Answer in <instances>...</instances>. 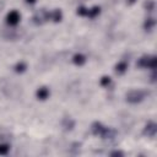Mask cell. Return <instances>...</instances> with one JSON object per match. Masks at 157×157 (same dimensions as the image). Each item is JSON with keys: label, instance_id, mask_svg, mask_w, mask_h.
I'll use <instances>...</instances> for the list:
<instances>
[{"label": "cell", "instance_id": "9", "mask_svg": "<svg viewBox=\"0 0 157 157\" xmlns=\"http://www.w3.org/2000/svg\"><path fill=\"white\" fill-rule=\"evenodd\" d=\"M72 63L75 65H77V66H82L86 63V56L83 54H81V53H76L72 56Z\"/></svg>", "mask_w": 157, "mask_h": 157}, {"label": "cell", "instance_id": "4", "mask_svg": "<svg viewBox=\"0 0 157 157\" xmlns=\"http://www.w3.org/2000/svg\"><path fill=\"white\" fill-rule=\"evenodd\" d=\"M32 20H33V22H34L36 25H42V23H44L45 21L49 20V12H48L47 10H44V9H40V10H38V11L33 15Z\"/></svg>", "mask_w": 157, "mask_h": 157}, {"label": "cell", "instance_id": "8", "mask_svg": "<svg viewBox=\"0 0 157 157\" xmlns=\"http://www.w3.org/2000/svg\"><path fill=\"white\" fill-rule=\"evenodd\" d=\"M49 20H53L54 22H60L63 20V12L60 9H55L52 12H49Z\"/></svg>", "mask_w": 157, "mask_h": 157}, {"label": "cell", "instance_id": "10", "mask_svg": "<svg viewBox=\"0 0 157 157\" xmlns=\"http://www.w3.org/2000/svg\"><path fill=\"white\" fill-rule=\"evenodd\" d=\"M126 70H128V63H126L125 60H121V61H119V63L115 65V72L119 74V75L125 74Z\"/></svg>", "mask_w": 157, "mask_h": 157}, {"label": "cell", "instance_id": "14", "mask_svg": "<svg viewBox=\"0 0 157 157\" xmlns=\"http://www.w3.org/2000/svg\"><path fill=\"white\" fill-rule=\"evenodd\" d=\"M155 25H156V21H155L152 17H150V18H147V20L145 21V23H144V28H145L146 31H151V29L155 27Z\"/></svg>", "mask_w": 157, "mask_h": 157}, {"label": "cell", "instance_id": "2", "mask_svg": "<svg viewBox=\"0 0 157 157\" xmlns=\"http://www.w3.org/2000/svg\"><path fill=\"white\" fill-rule=\"evenodd\" d=\"M137 66L144 69H156V56L153 55H144L137 60Z\"/></svg>", "mask_w": 157, "mask_h": 157}, {"label": "cell", "instance_id": "16", "mask_svg": "<svg viewBox=\"0 0 157 157\" xmlns=\"http://www.w3.org/2000/svg\"><path fill=\"white\" fill-rule=\"evenodd\" d=\"M10 151V146L7 144H0V155H7Z\"/></svg>", "mask_w": 157, "mask_h": 157}, {"label": "cell", "instance_id": "18", "mask_svg": "<svg viewBox=\"0 0 157 157\" xmlns=\"http://www.w3.org/2000/svg\"><path fill=\"white\" fill-rule=\"evenodd\" d=\"M87 10H88V9H86V7H83V6H80V7H77V15H80V16H86V15H87Z\"/></svg>", "mask_w": 157, "mask_h": 157}, {"label": "cell", "instance_id": "3", "mask_svg": "<svg viewBox=\"0 0 157 157\" xmlns=\"http://www.w3.org/2000/svg\"><path fill=\"white\" fill-rule=\"evenodd\" d=\"M145 92L141 91V90H131L126 93V102L129 103H132V104H136V103H140L144 98H145Z\"/></svg>", "mask_w": 157, "mask_h": 157}, {"label": "cell", "instance_id": "15", "mask_svg": "<svg viewBox=\"0 0 157 157\" xmlns=\"http://www.w3.org/2000/svg\"><path fill=\"white\" fill-rule=\"evenodd\" d=\"M110 83H112V78L109 76H102L99 80V85L103 87H108Z\"/></svg>", "mask_w": 157, "mask_h": 157}, {"label": "cell", "instance_id": "1", "mask_svg": "<svg viewBox=\"0 0 157 157\" xmlns=\"http://www.w3.org/2000/svg\"><path fill=\"white\" fill-rule=\"evenodd\" d=\"M91 130H92V134L96 135V136H101L102 139H110L114 136V131L107 126H104L102 123L99 121H94L92 125H91Z\"/></svg>", "mask_w": 157, "mask_h": 157}, {"label": "cell", "instance_id": "21", "mask_svg": "<svg viewBox=\"0 0 157 157\" xmlns=\"http://www.w3.org/2000/svg\"><path fill=\"white\" fill-rule=\"evenodd\" d=\"M135 1H136V0H126V2H128V4H130V5H131V4H134Z\"/></svg>", "mask_w": 157, "mask_h": 157}, {"label": "cell", "instance_id": "12", "mask_svg": "<svg viewBox=\"0 0 157 157\" xmlns=\"http://www.w3.org/2000/svg\"><path fill=\"white\" fill-rule=\"evenodd\" d=\"M63 126L65 128V130H71V129L75 126V121H74L70 117H66V118H64V120H63Z\"/></svg>", "mask_w": 157, "mask_h": 157}, {"label": "cell", "instance_id": "5", "mask_svg": "<svg viewBox=\"0 0 157 157\" xmlns=\"http://www.w3.org/2000/svg\"><path fill=\"white\" fill-rule=\"evenodd\" d=\"M20 20H21V15H20V12L16 11V10H11V11L6 15V22H7V25H10V26H16V25L20 22Z\"/></svg>", "mask_w": 157, "mask_h": 157}, {"label": "cell", "instance_id": "7", "mask_svg": "<svg viewBox=\"0 0 157 157\" xmlns=\"http://www.w3.org/2000/svg\"><path fill=\"white\" fill-rule=\"evenodd\" d=\"M156 131H157V126L153 121H150L148 124H146V126L144 129V134L150 136V137H153L156 135Z\"/></svg>", "mask_w": 157, "mask_h": 157}, {"label": "cell", "instance_id": "19", "mask_svg": "<svg viewBox=\"0 0 157 157\" xmlns=\"http://www.w3.org/2000/svg\"><path fill=\"white\" fill-rule=\"evenodd\" d=\"M124 153L121 152V151H113L112 153H110V156H123Z\"/></svg>", "mask_w": 157, "mask_h": 157}, {"label": "cell", "instance_id": "11", "mask_svg": "<svg viewBox=\"0 0 157 157\" xmlns=\"http://www.w3.org/2000/svg\"><path fill=\"white\" fill-rule=\"evenodd\" d=\"M99 13H101V7H99V6H93L92 9H88V10H87L86 17H88V18H94V17H97Z\"/></svg>", "mask_w": 157, "mask_h": 157}, {"label": "cell", "instance_id": "20", "mask_svg": "<svg viewBox=\"0 0 157 157\" xmlns=\"http://www.w3.org/2000/svg\"><path fill=\"white\" fill-rule=\"evenodd\" d=\"M25 1H26L27 4H31V5H32V4H34L37 0H25Z\"/></svg>", "mask_w": 157, "mask_h": 157}, {"label": "cell", "instance_id": "13", "mask_svg": "<svg viewBox=\"0 0 157 157\" xmlns=\"http://www.w3.org/2000/svg\"><path fill=\"white\" fill-rule=\"evenodd\" d=\"M26 69H27V65H26L25 61H18V63L13 66V70H15V72H17V74H22V72H25Z\"/></svg>", "mask_w": 157, "mask_h": 157}, {"label": "cell", "instance_id": "6", "mask_svg": "<svg viewBox=\"0 0 157 157\" xmlns=\"http://www.w3.org/2000/svg\"><path fill=\"white\" fill-rule=\"evenodd\" d=\"M49 96H50V91H49V88L45 87V86H42V87H39V88L36 91V97H37V99H39V101H45Z\"/></svg>", "mask_w": 157, "mask_h": 157}, {"label": "cell", "instance_id": "17", "mask_svg": "<svg viewBox=\"0 0 157 157\" xmlns=\"http://www.w3.org/2000/svg\"><path fill=\"white\" fill-rule=\"evenodd\" d=\"M145 7H146L148 11H152L153 7H155V1H153V0H147V1L145 2Z\"/></svg>", "mask_w": 157, "mask_h": 157}]
</instances>
